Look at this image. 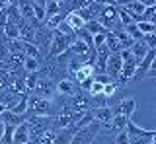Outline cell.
<instances>
[{
	"label": "cell",
	"mask_w": 156,
	"mask_h": 144,
	"mask_svg": "<svg viewBox=\"0 0 156 144\" xmlns=\"http://www.w3.org/2000/svg\"><path fill=\"white\" fill-rule=\"evenodd\" d=\"M92 109V115H94L96 121H100L101 125H107L111 121V117H113V111H111L109 105H105V107H90Z\"/></svg>",
	"instance_id": "obj_8"
},
{
	"label": "cell",
	"mask_w": 156,
	"mask_h": 144,
	"mask_svg": "<svg viewBox=\"0 0 156 144\" xmlns=\"http://www.w3.org/2000/svg\"><path fill=\"white\" fill-rule=\"evenodd\" d=\"M8 109H10L12 113H16V115H23V117H26V115H27V109H29L27 95H20V98H18L12 105H10Z\"/></svg>",
	"instance_id": "obj_10"
},
{
	"label": "cell",
	"mask_w": 156,
	"mask_h": 144,
	"mask_svg": "<svg viewBox=\"0 0 156 144\" xmlns=\"http://www.w3.org/2000/svg\"><path fill=\"white\" fill-rule=\"evenodd\" d=\"M121 8H125L129 14H133V20H135V23L140 20V14L144 12V8L146 6H143V4L139 2V0H129V2L125 4V6H121Z\"/></svg>",
	"instance_id": "obj_12"
},
{
	"label": "cell",
	"mask_w": 156,
	"mask_h": 144,
	"mask_svg": "<svg viewBox=\"0 0 156 144\" xmlns=\"http://www.w3.org/2000/svg\"><path fill=\"white\" fill-rule=\"evenodd\" d=\"M94 66L92 64H88V62H84V64L80 66V68L76 70V74H74V80L76 82H82V80H86V78H92L94 76Z\"/></svg>",
	"instance_id": "obj_15"
},
{
	"label": "cell",
	"mask_w": 156,
	"mask_h": 144,
	"mask_svg": "<svg viewBox=\"0 0 156 144\" xmlns=\"http://www.w3.org/2000/svg\"><path fill=\"white\" fill-rule=\"evenodd\" d=\"M143 6H156V0H139Z\"/></svg>",
	"instance_id": "obj_29"
},
{
	"label": "cell",
	"mask_w": 156,
	"mask_h": 144,
	"mask_svg": "<svg viewBox=\"0 0 156 144\" xmlns=\"http://www.w3.org/2000/svg\"><path fill=\"white\" fill-rule=\"evenodd\" d=\"M22 68L26 72H37L41 70V59H33V57H23Z\"/></svg>",
	"instance_id": "obj_18"
},
{
	"label": "cell",
	"mask_w": 156,
	"mask_h": 144,
	"mask_svg": "<svg viewBox=\"0 0 156 144\" xmlns=\"http://www.w3.org/2000/svg\"><path fill=\"white\" fill-rule=\"evenodd\" d=\"M23 57H33V59H41V51L35 43H26L23 47Z\"/></svg>",
	"instance_id": "obj_21"
},
{
	"label": "cell",
	"mask_w": 156,
	"mask_h": 144,
	"mask_svg": "<svg viewBox=\"0 0 156 144\" xmlns=\"http://www.w3.org/2000/svg\"><path fill=\"white\" fill-rule=\"evenodd\" d=\"M72 41H74V35H66V33H62L58 29H53V37H51V43H49L47 55L49 57H58L61 53L68 51V47H70Z\"/></svg>",
	"instance_id": "obj_2"
},
{
	"label": "cell",
	"mask_w": 156,
	"mask_h": 144,
	"mask_svg": "<svg viewBox=\"0 0 156 144\" xmlns=\"http://www.w3.org/2000/svg\"><path fill=\"white\" fill-rule=\"evenodd\" d=\"M0 121H2L4 125H14V127H16L18 123L26 121V117H23V115H16V113L10 111V109H6L4 113H0Z\"/></svg>",
	"instance_id": "obj_14"
},
{
	"label": "cell",
	"mask_w": 156,
	"mask_h": 144,
	"mask_svg": "<svg viewBox=\"0 0 156 144\" xmlns=\"http://www.w3.org/2000/svg\"><path fill=\"white\" fill-rule=\"evenodd\" d=\"M111 111H113V115H125V117H133V113L136 111V99L135 98H125V99H119L117 103L109 105Z\"/></svg>",
	"instance_id": "obj_5"
},
{
	"label": "cell",
	"mask_w": 156,
	"mask_h": 144,
	"mask_svg": "<svg viewBox=\"0 0 156 144\" xmlns=\"http://www.w3.org/2000/svg\"><path fill=\"white\" fill-rule=\"evenodd\" d=\"M78 92H80V86L74 78H58V82L55 84V94L65 95V98H72Z\"/></svg>",
	"instance_id": "obj_4"
},
{
	"label": "cell",
	"mask_w": 156,
	"mask_h": 144,
	"mask_svg": "<svg viewBox=\"0 0 156 144\" xmlns=\"http://www.w3.org/2000/svg\"><path fill=\"white\" fill-rule=\"evenodd\" d=\"M113 144H129V136H127V132H125V131L115 132V136H113Z\"/></svg>",
	"instance_id": "obj_26"
},
{
	"label": "cell",
	"mask_w": 156,
	"mask_h": 144,
	"mask_svg": "<svg viewBox=\"0 0 156 144\" xmlns=\"http://www.w3.org/2000/svg\"><path fill=\"white\" fill-rule=\"evenodd\" d=\"M123 29L129 33L131 37H133V41H136V39H143V33L139 31V27H136V23H129V26H125Z\"/></svg>",
	"instance_id": "obj_24"
},
{
	"label": "cell",
	"mask_w": 156,
	"mask_h": 144,
	"mask_svg": "<svg viewBox=\"0 0 156 144\" xmlns=\"http://www.w3.org/2000/svg\"><path fill=\"white\" fill-rule=\"evenodd\" d=\"M121 66H123V60H121L119 53H109L107 62H105V74L109 76L111 80L117 82V78H119V74H121Z\"/></svg>",
	"instance_id": "obj_6"
},
{
	"label": "cell",
	"mask_w": 156,
	"mask_h": 144,
	"mask_svg": "<svg viewBox=\"0 0 156 144\" xmlns=\"http://www.w3.org/2000/svg\"><path fill=\"white\" fill-rule=\"evenodd\" d=\"M105 47L109 53H119L121 49H123V45L119 43V39L113 35V31H107L105 33Z\"/></svg>",
	"instance_id": "obj_16"
},
{
	"label": "cell",
	"mask_w": 156,
	"mask_h": 144,
	"mask_svg": "<svg viewBox=\"0 0 156 144\" xmlns=\"http://www.w3.org/2000/svg\"><path fill=\"white\" fill-rule=\"evenodd\" d=\"M136 27H139V31L143 33V35H146V33H154V31H156V23H152V22H144V20L136 22Z\"/></svg>",
	"instance_id": "obj_22"
},
{
	"label": "cell",
	"mask_w": 156,
	"mask_h": 144,
	"mask_svg": "<svg viewBox=\"0 0 156 144\" xmlns=\"http://www.w3.org/2000/svg\"><path fill=\"white\" fill-rule=\"evenodd\" d=\"M84 29H86V31H90L92 35H94V33H101V31H107V29H104V27H101V23L98 22V20H90V22H86Z\"/></svg>",
	"instance_id": "obj_23"
},
{
	"label": "cell",
	"mask_w": 156,
	"mask_h": 144,
	"mask_svg": "<svg viewBox=\"0 0 156 144\" xmlns=\"http://www.w3.org/2000/svg\"><path fill=\"white\" fill-rule=\"evenodd\" d=\"M4 39H20V26L12 22H6V26L2 27Z\"/></svg>",
	"instance_id": "obj_17"
},
{
	"label": "cell",
	"mask_w": 156,
	"mask_h": 144,
	"mask_svg": "<svg viewBox=\"0 0 156 144\" xmlns=\"http://www.w3.org/2000/svg\"><path fill=\"white\" fill-rule=\"evenodd\" d=\"M70 129H53V144H70Z\"/></svg>",
	"instance_id": "obj_11"
},
{
	"label": "cell",
	"mask_w": 156,
	"mask_h": 144,
	"mask_svg": "<svg viewBox=\"0 0 156 144\" xmlns=\"http://www.w3.org/2000/svg\"><path fill=\"white\" fill-rule=\"evenodd\" d=\"M129 51L133 53V57H135L136 60H140L146 53H148V47H146V43L143 39H136V41H133V45L129 47Z\"/></svg>",
	"instance_id": "obj_13"
},
{
	"label": "cell",
	"mask_w": 156,
	"mask_h": 144,
	"mask_svg": "<svg viewBox=\"0 0 156 144\" xmlns=\"http://www.w3.org/2000/svg\"><path fill=\"white\" fill-rule=\"evenodd\" d=\"M4 127H6V125H4L2 121H0V138H2V132H4Z\"/></svg>",
	"instance_id": "obj_30"
},
{
	"label": "cell",
	"mask_w": 156,
	"mask_h": 144,
	"mask_svg": "<svg viewBox=\"0 0 156 144\" xmlns=\"http://www.w3.org/2000/svg\"><path fill=\"white\" fill-rule=\"evenodd\" d=\"M113 35L119 39V43L123 45V49H129V47L133 45V37H131L129 33L123 29V27H117V29H113Z\"/></svg>",
	"instance_id": "obj_19"
},
{
	"label": "cell",
	"mask_w": 156,
	"mask_h": 144,
	"mask_svg": "<svg viewBox=\"0 0 156 144\" xmlns=\"http://www.w3.org/2000/svg\"><path fill=\"white\" fill-rule=\"evenodd\" d=\"M65 23H66L68 27H70V31H72V33L78 31V29H82V27L86 26V22L82 20V18L78 16L76 12H68L66 16H65Z\"/></svg>",
	"instance_id": "obj_9"
},
{
	"label": "cell",
	"mask_w": 156,
	"mask_h": 144,
	"mask_svg": "<svg viewBox=\"0 0 156 144\" xmlns=\"http://www.w3.org/2000/svg\"><path fill=\"white\" fill-rule=\"evenodd\" d=\"M92 144H113V142H104V140H101V136H100V132H98V134H96V138H94V142H92Z\"/></svg>",
	"instance_id": "obj_28"
},
{
	"label": "cell",
	"mask_w": 156,
	"mask_h": 144,
	"mask_svg": "<svg viewBox=\"0 0 156 144\" xmlns=\"http://www.w3.org/2000/svg\"><path fill=\"white\" fill-rule=\"evenodd\" d=\"M146 144H156V138H152V140H148Z\"/></svg>",
	"instance_id": "obj_31"
},
{
	"label": "cell",
	"mask_w": 156,
	"mask_h": 144,
	"mask_svg": "<svg viewBox=\"0 0 156 144\" xmlns=\"http://www.w3.org/2000/svg\"><path fill=\"white\" fill-rule=\"evenodd\" d=\"M37 82H39V70L37 72H27L26 78H23V84H26V90H27V92H29V90L33 92V88L37 86Z\"/></svg>",
	"instance_id": "obj_20"
},
{
	"label": "cell",
	"mask_w": 156,
	"mask_h": 144,
	"mask_svg": "<svg viewBox=\"0 0 156 144\" xmlns=\"http://www.w3.org/2000/svg\"><path fill=\"white\" fill-rule=\"evenodd\" d=\"M100 129H101V123L94 119L88 127L80 129V131H76V132H72L70 144H92L94 138H96V134L100 132Z\"/></svg>",
	"instance_id": "obj_3"
},
{
	"label": "cell",
	"mask_w": 156,
	"mask_h": 144,
	"mask_svg": "<svg viewBox=\"0 0 156 144\" xmlns=\"http://www.w3.org/2000/svg\"><path fill=\"white\" fill-rule=\"evenodd\" d=\"M26 144H31V142H26Z\"/></svg>",
	"instance_id": "obj_32"
},
{
	"label": "cell",
	"mask_w": 156,
	"mask_h": 144,
	"mask_svg": "<svg viewBox=\"0 0 156 144\" xmlns=\"http://www.w3.org/2000/svg\"><path fill=\"white\" fill-rule=\"evenodd\" d=\"M156 76V60L150 62V66L144 70V74H143V78H154Z\"/></svg>",
	"instance_id": "obj_27"
},
{
	"label": "cell",
	"mask_w": 156,
	"mask_h": 144,
	"mask_svg": "<svg viewBox=\"0 0 156 144\" xmlns=\"http://www.w3.org/2000/svg\"><path fill=\"white\" fill-rule=\"evenodd\" d=\"M26 142H31V131H29L27 121H22L14 127L12 144H26Z\"/></svg>",
	"instance_id": "obj_7"
},
{
	"label": "cell",
	"mask_w": 156,
	"mask_h": 144,
	"mask_svg": "<svg viewBox=\"0 0 156 144\" xmlns=\"http://www.w3.org/2000/svg\"><path fill=\"white\" fill-rule=\"evenodd\" d=\"M125 132L129 136V144H146L148 140L156 138V131H150V129H143L139 125H135L133 121L127 123Z\"/></svg>",
	"instance_id": "obj_1"
},
{
	"label": "cell",
	"mask_w": 156,
	"mask_h": 144,
	"mask_svg": "<svg viewBox=\"0 0 156 144\" xmlns=\"http://www.w3.org/2000/svg\"><path fill=\"white\" fill-rule=\"evenodd\" d=\"M143 41L146 43V47H148V49H156V31L143 35Z\"/></svg>",
	"instance_id": "obj_25"
}]
</instances>
